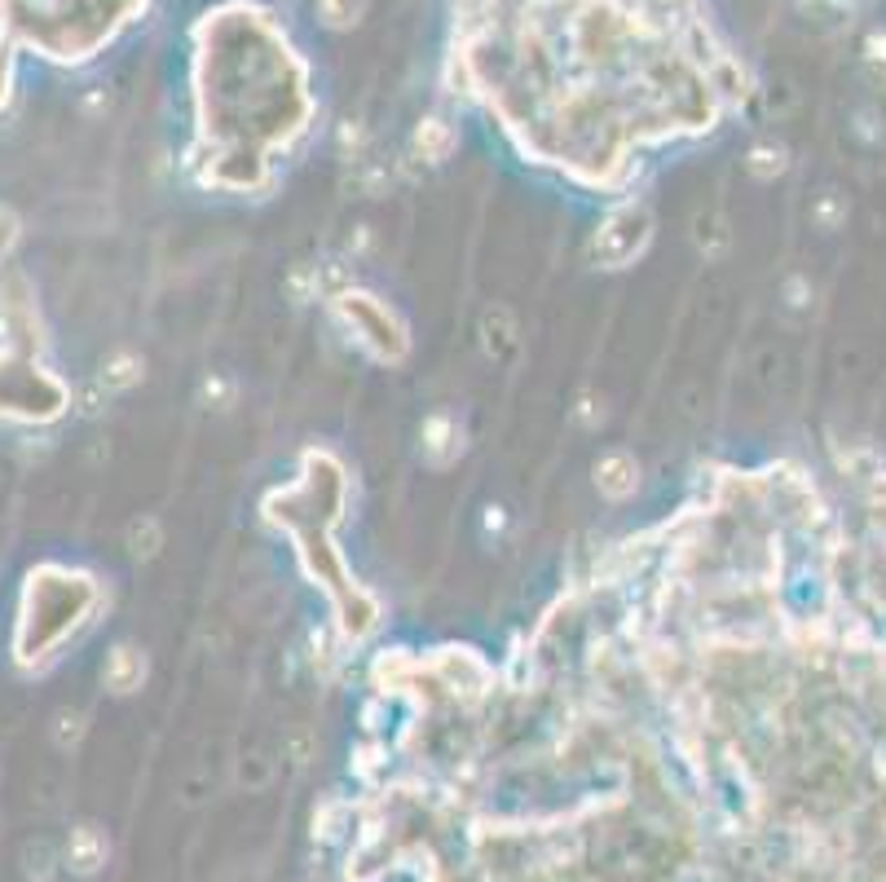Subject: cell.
<instances>
[{
    "label": "cell",
    "mask_w": 886,
    "mask_h": 882,
    "mask_svg": "<svg viewBox=\"0 0 886 882\" xmlns=\"http://www.w3.org/2000/svg\"><path fill=\"white\" fill-rule=\"evenodd\" d=\"M317 13H322L331 26H348V22H357L361 0H317Z\"/></svg>",
    "instance_id": "6da1fadb"
}]
</instances>
